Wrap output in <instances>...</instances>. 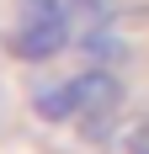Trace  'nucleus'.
<instances>
[{
    "mask_svg": "<svg viewBox=\"0 0 149 154\" xmlns=\"http://www.w3.org/2000/svg\"><path fill=\"white\" fill-rule=\"evenodd\" d=\"M117 75L101 69V64H90L80 75L69 80H48V85H32V112L48 117V122H74L80 133H101L112 122V112H117Z\"/></svg>",
    "mask_w": 149,
    "mask_h": 154,
    "instance_id": "f257e3e1",
    "label": "nucleus"
},
{
    "mask_svg": "<svg viewBox=\"0 0 149 154\" xmlns=\"http://www.w3.org/2000/svg\"><path fill=\"white\" fill-rule=\"evenodd\" d=\"M74 37V5L69 0H16V21H11V53L27 64L59 59Z\"/></svg>",
    "mask_w": 149,
    "mask_h": 154,
    "instance_id": "f03ea898",
    "label": "nucleus"
},
{
    "mask_svg": "<svg viewBox=\"0 0 149 154\" xmlns=\"http://www.w3.org/2000/svg\"><path fill=\"white\" fill-rule=\"evenodd\" d=\"M69 5H74V27H80V37L117 27V0H69Z\"/></svg>",
    "mask_w": 149,
    "mask_h": 154,
    "instance_id": "7ed1b4c3",
    "label": "nucleus"
},
{
    "mask_svg": "<svg viewBox=\"0 0 149 154\" xmlns=\"http://www.w3.org/2000/svg\"><path fill=\"white\" fill-rule=\"evenodd\" d=\"M128 149H133V154H149V122L133 133V143H128Z\"/></svg>",
    "mask_w": 149,
    "mask_h": 154,
    "instance_id": "20e7f679",
    "label": "nucleus"
}]
</instances>
